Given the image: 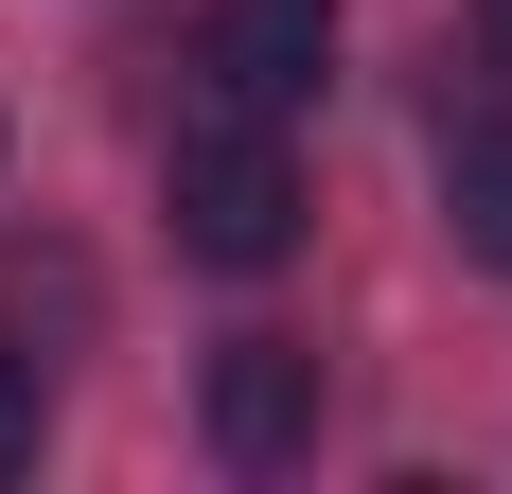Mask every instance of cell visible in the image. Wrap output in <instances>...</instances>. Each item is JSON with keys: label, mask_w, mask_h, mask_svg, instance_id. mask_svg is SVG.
<instances>
[{"label": "cell", "mask_w": 512, "mask_h": 494, "mask_svg": "<svg viewBox=\"0 0 512 494\" xmlns=\"http://www.w3.org/2000/svg\"><path fill=\"white\" fill-rule=\"evenodd\" d=\"M159 212H177V247H195V265L265 283V265L301 247V212H318L301 142H283V106H195V124L159 142Z\"/></svg>", "instance_id": "obj_1"}, {"label": "cell", "mask_w": 512, "mask_h": 494, "mask_svg": "<svg viewBox=\"0 0 512 494\" xmlns=\"http://www.w3.org/2000/svg\"><path fill=\"white\" fill-rule=\"evenodd\" d=\"M195 424H212V459H230V477H301V459H318V424H336L318 336H212Z\"/></svg>", "instance_id": "obj_2"}, {"label": "cell", "mask_w": 512, "mask_h": 494, "mask_svg": "<svg viewBox=\"0 0 512 494\" xmlns=\"http://www.w3.org/2000/svg\"><path fill=\"white\" fill-rule=\"evenodd\" d=\"M195 71H212V106H318L336 0H195Z\"/></svg>", "instance_id": "obj_3"}, {"label": "cell", "mask_w": 512, "mask_h": 494, "mask_svg": "<svg viewBox=\"0 0 512 494\" xmlns=\"http://www.w3.org/2000/svg\"><path fill=\"white\" fill-rule=\"evenodd\" d=\"M442 230L460 265H512V106H442Z\"/></svg>", "instance_id": "obj_4"}, {"label": "cell", "mask_w": 512, "mask_h": 494, "mask_svg": "<svg viewBox=\"0 0 512 494\" xmlns=\"http://www.w3.org/2000/svg\"><path fill=\"white\" fill-rule=\"evenodd\" d=\"M36 442H53V389H36V353L0 336V477H36Z\"/></svg>", "instance_id": "obj_5"}, {"label": "cell", "mask_w": 512, "mask_h": 494, "mask_svg": "<svg viewBox=\"0 0 512 494\" xmlns=\"http://www.w3.org/2000/svg\"><path fill=\"white\" fill-rule=\"evenodd\" d=\"M477 53H495V71H512V0H477Z\"/></svg>", "instance_id": "obj_6"}]
</instances>
